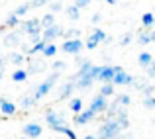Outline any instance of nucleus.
<instances>
[{
    "instance_id": "nucleus-41",
    "label": "nucleus",
    "mask_w": 155,
    "mask_h": 139,
    "mask_svg": "<svg viewBox=\"0 0 155 139\" xmlns=\"http://www.w3.org/2000/svg\"><path fill=\"white\" fill-rule=\"evenodd\" d=\"M153 90H155V88L151 86V84H149V86H145V88H143V90H141V92H143V96H145V98H151Z\"/></svg>"
},
{
    "instance_id": "nucleus-31",
    "label": "nucleus",
    "mask_w": 155,
    "mask_h": 139,
    "mask_svg": "<svg viewBox=\"0 0 155 139\" xmlns=\"http://www.w3.org/2000/svg\"><path fill=\"white\" fill-rule=\"evenodd\" d=\"M79 35H81V31L77 30V27H71V30H65L63 37H65V41H67V39H77Z\"/></svg>"
},
{
    "instance_id": "nucleus-44",
    "label": "nucleus",
    "mask_w": 155,
    "mask_h": 139,
    "mask_svg": "<svg viewBox=\"0 0 155 139\" xmlns=\"http://www.w3.org/2000/svg\"><path fill=\"white\" fill-rule=\"evenodd\" d=\"M4 65H6V57L0 55V67H4Z\"/></svg>"
},
{
    "instance_id": "nucleus-46",
    "label": "nucleus",
    "mask_w": 155,
    "mask_h": 139,
    "mask_svg": "<svg viewBox=\"0 0 155 139\" xmlns=\"http://www.w3.org/2000/svg\"><path fill=\"white\" fill-rule=\"evenodd\" d=\"M4 79V67H0V80Z\"/></svg>"
},
{
    "instance_id": "nucleus-18",
    "label": "nucleus",
    "mask_w": 155,
    "mask_h": 139,
    "mask_svg": "<svg viewBox=\"0 0 155 139\" xmlns=\"http://www.w3.org/2000/svg\"><path fill=\"white\" fill-rule=\"evenodd\" d=\"M12 80H14V82H26V80H28V71H24V69H16V71L12 73Z\"/></svg>"
},
{
    "instance_id": "nucleus-36",
    "label": "nucleus",
    "mask_w": 155,
    "mask_h": 139,
    "mask_svg": "<svg viewBox=\"0 0 155 139\" xmlns=\"http://www.w3.org/2000/svg\"><path fill=\"white\" fill-rule=\"evenodd\" d=\"M132 39H134V35H132V34H124V35L120 37V45H122V47L130 45V43H132Z\"/></svg>"
},
{
    "instance_id": "nucleus-14",
    "label": "nucleus",
    "mask_w": 155,
    "mask_h": 139,
    "mask_svg": "<svg viewBox=\"0 0 155 139\" xmlns=\"http://www.w3.org/2000/svg\"><path fill=\"white\" fill-rule=\"evenodd\" d=\"M73 92H75V84L73 82H65L63 86H61V92H59V100H69V98L73 96Z\"/></svg>"
},
{
    "instance_id": "nucleus-42",
    "label": "nucleus",
    "mask_w": 155,
    "mask_h": 139,
    "mask_svg": "<svg viewBox=\"0 0 155 139\" xmlns=\"http://www.w3.org/2000/svg\"><path fill=\"white\" fill-rule=\"evenodd\" d=\"M100 20H102V14H100V12H96V14H92V18H91V22L92 24H98Z\"/></svg>"
},
{
    "instance_id": "nucleus-50",
    "label": "nucleus",
    "mask_w": 155,
    "mask_h": 139,
    "mask_svg": "<svg viewBox=\"0 0 155 139\" xmlns=\"http://www.w3.org/2000/svg\"><path fill=\"white\" fill-rule=\"evenodd\" d=\"M4 100H6V98H0V106H2V102H4Z\"/></svg>"
},
{
    "instance_id": "nucleus-25",
    "label": "nucleus",
    "mask_w": 155,
    "mask_h": 139,
    "mask_svg": "<svg viewBox=\"0 0 155 139\" xmlns=\"http://www.w3.org/2000/svg\"><path fill=\"white\" fill-rule=\"evenodd\" d=\"M45 45H47V43H45V41H43V39H41V41L34 43V45L30 47V51H28V53H30V55H38V53H41L43 49H45Z\"/></svg>"
},
{
    "instance_id": "nucleus-23",
    "label": "nucleus",
    "mask_w": 155,
    "mask_h": 139,
    "mask_svg": "<svg viewBox=\"0 0 155 139\" xmlns=\"http://www.w3.org/2000/svg\"><path fill=\"white\" fill-rule=\"evenodd\" d=\"M65 14H67V18H69V20H73V22L81 18V10L75 6V4H73V6H69L67 10H65Z\"/></svg>"
},
{
    "instance_id": "nucleus-49",
    "label": "nucleus",
    "mask_w": 155,
    "mask_h": 139,
    "mask_svg": "<svg viewBox=\"0 0 155 139\" xmlns=\"http://www.w3.org/2000/svg\"><path fill=\"white\" fill-rule=\"evenodd\" d=\"M2 34H4V27H2V26H0V35H2Z\"/></svg>"
},
{
    "instance_id": "nucleus-2",
    "label": "nucleus",
    "mask_w": 155,
    "mask_h": 139,
    "mask_svg": "<svg viewBox=\"0 0 155 139\" xmlns=\"http://www.w3.org/2000/svg\"><path fill=\"white\" fill-rule=\"evenodd\" d=\"M57 80H59V73H51V75L47 76V79L43 80V82H39L38 86H35L34 90L30 92L31 96H34V100L38 102V100H41V98H45L47 94H49V92L53 90V86H55V82H57Z\"/></svg>"
},
{
    "instance_id": "nucleus-47",
    "label": "nucleus",
    "mask_w": 155,
    "mask_h": 139,
    "mask_svg": "<svg viewBox=\"0 0 155 139\" xmlns=\"http://www.w3.org/2000/svg\"><path fill=\"white\" fill-rule=\"evenodd\" d=\"M83 139H96V135H92V133H91V135H84Z\"/></svg>"
},
{
    "instance_id": "nucleus-52",
    "label": "nucleus",
    "mask_w": 155,
    "mask_h": 139,
    "mask_svg": "<svg viewBox=\"0 0 155 139\" xmlns=\"http://www.w3.org/2000/svg\"><path fill=\"white\" fill-rule=\"evenodd\" d=\"M20 139H28V137H20Z\"/></svg>"
},
{
    "instance_id": "nucleus-34",
    "label": "nucleus",
    "mask_w": 155,
    "mask_h": 139,
    "mask_svg": "<svg viewBox=\"0 0 155 139\" xmlns=\"http://www.w3.org/2000/svg\"><path fill=\"white\" fill-rule=\"evenodd\" d=\"M53 0H30L28 2V6L30 8H41V6H45V4H51Z\"/></svg>"
},
{
    "instance_id": "nucleus-30",
    "label": "nucleus",
    "mask_w": 155,
    "mask_h": 139,
    "mask_svg": "<svg viewBox=\"0 0 155 139\" xmlns=\"http://www.w3.org/2000/svg\"><path fill=\"white\" fill-rule=\"evenodd\" d=\"M28 10H30V6H28V2H26V4H20V6H16V10L12 12V14L18 16V18H22V16L28 14Z\"/></svg>"
},
{
    "instance_id": "nucleus-29",
    "label": "nucleus",
    "mask_w": 155,
    "mask_h": 139,
    "mask_svg": "<svg viewBox=\"0 0 155 139\" xmlns=\"http://www.w3.org/2000/svg\"><path fill=\"white\" fill-rule=\"evenodd\" d=\"M100 71H102V65H92V69L88 71V76H91V80H92V82H94V80H98Z\"/></svg>"
},
{
    "instance_id": "nucleus-26",
    "label": "nucleus",
    "mask_w": 155,
    "mask_h": 139,
    "mask_svg": "<svg viewBox=\"0 0 155 139\" xmlns=\"http://www.w3.org/2000/svg\"><path fill=\"white\" fill-rule=\"evenodd\" d=\"M114 88H116V86H114V84L112 82H110V84H102V88H100V96H104V98H108V96H114Z\"/></svg>"
},
{
    "instance_id": "nucleus-37",
    "label": "nucleus",
    "mask_w": 155,
    "mask_h": 139,
    "mask_svg": "<svg viewBox=\"0 0 155 139\" xmlns=\"http://www.w3.org/2000/svg\"><path fill=\"white\" fill-rule=\"evenodd\" d=\"M61 8H63V6H61V2H51V4H49V12H51V14L61 12Z\"/></svg>"
},
{
    "instance_id": "nucleus-3",
    "label": "nucleus",
    "mask_w": 155,
    "mask_h": 139,
    "mask_svg": "<svg viewBox=\"0 0 155 139\" xmlns=\"http://www.w3.org/2000/svg\"><path fill=\"white\" fill-rule=\"evenodd\" d=\"M45 121H47V125H49V129H53V131H55L57 128L67 125L65 114L63 112H55V110H47V112H45Z\"/></svg>"
},
{
    "instance_id": "nucleus-38",
    "label": "nucleus",
    "mask_w": 155,
    "mask_h": 139,
    "mask_svg": "<svg viewBox=\"0 0 155 139\" xmlns=\"http://www.w3.org/2000/svg\"><path fill=\"white\" fill-rule=\"evenodd\" d=\"M143 106H145V108H149V110L155 108V96H151V98H145V100H143Z\"/></svg>"
},
{
    "instance_id": "nucleus-9",
    "label": "nucleus",
    "mask_w": 155,
    "mask_h": 139,
    "mask_svg": "<svg viewBox=\"0 0 155 139\" xmlns=\"http://www.w3.org/2000/svg\"><path fill=\"white\" fill-rule=\"evenodd\" d=\"M94 118H96V116L91 112V110L84 108L81 114H75V116H73V121H75L77 125H84V124H91V121H94Z\"/></svg>"
},
{
    "instance_id": "nucleus-21",
    "label": "nucleus",
    "mask_w": 155,
    "mask_h": 139,
    "mask_svg": "<svg viewBox=\"0 0 155 139\" xmlns=\"http://www.w3.org/2000/svg\"><path fill=\"white\" fill-rule=\"evenodd\" d=\"M55 24V14H45L41 20H39V26H41V30H45V27H49V26H53Z\"/></svg>"
},
{
    "instance_id": "nucleus-15",
    "label": "nucleus",
    "mask_w": 155,
    "mask_h": 139,
    "mask_svg": "<svg viewBox=\"0 0 155 139\" xmlns=\"http://www.w3.org/2000/svg\"><path fill=\"white\" fill-rule=\"evenodd\" d=\"M137 63H140V67H143V69L151 67V63H153V55H151V53H147V51L140 53V57H137Z\"/></svg>"
},
{
    "instance_id": "nucleus-17",
    "label": "nucleus",
    "mask_w": 155,
    "mask_h": 139,
    "mask_svg": "<svg viewBox=\"0 0 155 139\" xmlns=\"http://www.w3.org/2000/svg\"><path fill=\"white\" fill-rule=\"evenodd\" d=\"M137 43H140V45H149V43H151V34H149V30H143V27H141L140 35H137Z\"/></svg>"
},
{
    "instance_id": "nucleus-54",
    "label": "nucleus",
    "mask_w": 155,
    "mask_h": 139,
    "mask_svg": "<svg viewBox=\"0 0 155 139\" xmlns=\"http://www.w3.org/2000/svg\"><path fill=\"white\" fill-rule=\"evenodd\" d=\"M59 139H61V137H59Z\"/></svg>"
},
{
    "instance_id": "nucleus-45",
    "label": "nucleus",
    "mask_w": 155,
    "mask_h": 139,
    "mask_svg": "<svg viewBox=\"0 0 155 139\" xmlns=\"http://www.w3.org/2000/svg\"><path fill=\"white\" fill-rule=\"evenodd\" d=\"M149 34H151V43H155V30H153V31H149Z\"/></svg>"
},
{
    "instance_id": "nucleus-8",
    "label": "nucleus",
    "mask_w": 155,
    "mask_h": 139,
    "mask_svg": "<svg viewBox=\"0 0 155 139\" xmlns=\"http://www.w3.org/2000/svg\"><path fill=\"white\" fill-rule=\"evenodd\" d=\"M134 79H136L134 75H130V73H126L124 69H122L120 73L114 75L112 84H114V86H126V84H134Z\"/></svg>"
},
{
    "instance_id": "nucleus-24",
    "label": "nucleus",
    "mask_w": 155,
    "mask_h": 139,
    "mask_svg": "<svg viewBox=\"0 0 155 139\" xmlns=\"http://www.w3.org/2000/svg\"><path fill=\"white\" fill-rule=\"evenodd\" d=\"M55 131H57V133H63V135L67 137V139H77V133L73 131V129L69 128V125H63V128H57Z\"/></svg>"
},
{
    "instance_id": "nucleus-39",
    "label": "nucleus",
    "mask_w": 155,
    "mask_h": 139,
    "mask_svg": "<svg viewBox=\"0 0 155 139\" xmlns=\"http://www.w3.org/2000/svg\"><path fill=\"white\" fill-rule=\"evenodd\" d=\"M88 4H91V0H75V6L79 8V10H81V8H87Z\"/></svg>"
},
{
    "instance_id": "nucleus-11",
    "label": "nucleus",
    "mask_w": 155,
    "mask_h": 139,
    "mask_svg": "<svg viewBox=\"0 0 155 139\" xmlns=\"http://www.w3.org/2000/svg\"><path fill=\"white\" fill-rule=\"evenodd\" d=\"M4 45L6 47H16V45H22V31L14 30L10 34L4 35Z\"/></svg>"
},
{
    "instance_id": "nucleus-40",
    "label": "nucleus",
    "mask_w": 155,
    "mask_h": 139,
    "mask_svg": "<svg viewBox=\"0 0 155 139\" xmlns=\"http://www.w3.org/2000/svg\"><path fill=\"white\" fill-rule=\"evenodd\" d=\"M61 69H65V63L63 61H55V63H53V73H59Z\"/></svg>"
},
{
    "instance_id": "nucleus-53",
    "label": "nucleus",
    "mask_w": 155,
    "mask_h": 139,
    "mask_svg": "<svg viewBox=\"0 0 155 139\" xmlns=\"http://www.w3.org/2000/svg\"><path fill=\"white\" fill-rule=\"evenodd\" d=\"M153 125H155V120H153Z\"/></svg>"
},
{
    "instance_id": "nucleus-35",
    "label": "nucleus",
    "mask_w": 155,
    "mask_h": 139,
    "mask_svg": "<svg viewBox=\"0 0 155 139\" xmlns=\"http://www.w3.org/2000/svg\"><path fill=\"white\" fill-rule=\"evenodd\" d=\"M98 45H100V41H98V39H94L92 35L87 39V41H84V47H87V49H91V51H92V49H96Z\"/></svg>"
},
{
    "instance_id": "nucleus-51",
    "label": "nucleus",
    "mask_w": 155,
    "mask_h": 139,
    "mask_svg": "<svg viewBox=\"0 0 155 139\" xmlns=\"http://www.w3.org/2000/svg\"><path fill=\"white\" fill-rule=\"evenodd\" d=\"M151 67H155V57H153V63H151Z\"/></svg>"
},
{
    "instance_id": "nucleus-16",
    "label": "nucleus",
    "mask_w": 155,
    "mask_h": 139,
    "mask_svg": "<svg viewBox=\"0 0 155 139\" xmlns=\"http://www.w3.org/2000/svg\"><path fill=\"white\" fill-rule=\"evenodd\" d=\"M69 110H71L73 114H81L84 110V106H83V100H81V98H71V100H69Z\"/></svg>"
},
{
    "instance_id": "nucleus-27",
    "label": "nucleus",
    "mask_w": 155,
    "mask_h": 139,
    "mask_svg": "<svg viewBox=\"0 0 155 139\" xmlns=\"http://www.w3.org/2000/svg\"><path fill=\"white\" fill-rule=\"evenodd\" d=\"M116 102L118 106H120V108H126V106H130V102H132V98H130V94H120V96L116 98Z\"/></svg>"
},
{
    "instance_id": "nucleus-4",
    "label": "nucleus",
    "mask_w": 155,
    "mask_h": 139,
    "mask_svg": "<svg viewBox=\"0 0 155 139\" xmlns=\"http://www.w3.org/2000/svg\"><path fill=\"white\" fill-rule=\"evenodd\" d=\"M108 106H110L108 98H104V96H100V94H96V96L91 100V106H88V110H91L94 116H98V114H106Z\"/></svg>"
},
{
    "instance_id": "nucleus-43",
    "label": "nucleus",
    "mask_w": 155,
    "mask_h": 139,
    "mask_svg": "<svg viewBox=\"0 0 155 139\" xmlns=\"http://www.w3.org/2000/svg\"><path fill=\"white\" fill-rule=\"evenodd\" d=\"M147 76L149 79H155V67H147Z\"/></svg>"
},
{
    "instance_id": "nucleus-32",
    "label": "nucleus",
    "mask_w": 155,
    "mask_h": 139,
    "mask_svg": "<svg viewBox=\"0 0 155 139\" xmlns=\"http://www.w3.org/2000/svg\"><path fill=\"white\" fill-rule=\"evenodd\" d=\"M10 61L16 65V67H20V65H22L24 61H26V57H24L22 53H12V55H10Z\"/></svg>"
},
{
    "instance_id": "nucleus-20",
    "label": "nucleus",
    "mask_w": 155,
    "mask_h": 139,
    "mask_svg": "<svg viewBox=\"0 0 155 139\" xmlns=\"http://www.w3.org/2000/svg\"><path fill=\"white\" fill-rule=\"evenodd\" d=\"M153 22H155L153 12H145V14L141 16V26H143V30H149V27L153 26Z\"/></svg>"
},
{
    "instance_id": "nucleus-22",
    "label": "nucleus",
    "mask_w": 155,
    "mask_h": 139,
    "mask_svg": "<svg viewBox=\"0 0 155 139\" xmlns=\"http://www.w3.org/2000/svg\"><path fill=\"white\" fill-rule=\"evenodd\" d=\"M35 104H38V102L34 100V96H31V94H28V96H24L22 100H20V106H22L24 110H30V108H34Z\"/></svg>"
},
{
    "instance_id": "nucleus-33",
    "label": "nucleus",
    "mask_w": 155,
    "mask_h": 139,
    "mask_svg": "<svg viewBox=\"0 0 155 139\" xmlns=\"http://www.w3.org/2000/svg\"><path fill=\"white\" fill-rule=\"evenodd\" d=\"M91 35H92L94 39H98L100 43H102L104 39H106V34H104V30H102V27H94V31H92Z\"/></svg>"
},
{
    "instance_id": "nucleus-12",
    "label": "nucleus",
    "mask_w": 155,
    "mask_h": 139,
    "mask_svg": "<svg viewBox=\"0 0 155 139\" xmlns=\"http://www.w3.org/2000/svg\"><path fill=\"white\" fill-rule=\"evenodd\" d=\"M28 63H30V71H28V75H35V73H41L47 69V63L43 59H28Z\"/></svg>"
},
{
    "instance_id": "nucleus-13",
    "label": "nucleus",
    "mask_w": 155,
    "mask_h": 139,
    "mask_svg": "<svg viewBox=\"0 0 155 139\" xmlns=\"http://www.w3.org/2000/svg\"><path fill=\"white\" fill-rule=\"evenodd\" d=\"M16 112H18V106H16L14 102H10V100L2 102V106H0V114H2V116H14Z\"/></svg>"
},
{
    "instance_id": "nucleus-7",
    "label": "nucleus",
    "mask_w": 155,
    "mask_h": 139,
    "mask_svg": "<svg viewBox=\"0 0 155 139\" xmlns=\"http://www.w3.org/2000/svg\"><path fill=\"white\" fill-rule=\"evenodd\" d=\"M22 131H24V137H28V139H38V137H41L43 128L38 124V121H30V124H26L22 128Z\"/></svg>"
},
{
    "instance_id": "nucleus-28",
    "label": "nucleus",
    "mask_w": 155,
    "mask_h": 139,
    "mask_svg": "<svg viewBox=\"0 0 155 139\" xmlns=\"http://www.w3.org/2000/svg\"><path fill=\"white\" fill-rule=\"evenodd\" d=\"M20 18L18 16H14V14H8V18H6V26L8 27H20Z\"/></svg>"
},
{
    "instance_id": "nucleus-1",
    "label": "nucleus",
    "mask_w": 155,
    "mask_h": 139,
    "mask_svg": "<svg viewBox=\"0 0 155 139\" xmlns=\"http://www.w3.org/2000/svg\"><path fill=\"white\" fill-rule=\"evenodd\" d=\"M124 129L120 128L118 120H104V124L98 128V133H96V139H118L122 135Z\"/></svg>"
},
{
    "instance_id": "nucleus-5",
    "label": "nucleus",
    "mask_w": 155,
    "mask_h": 139,
    "mask_svg": "<svg viewBox=\"0 0 155 139\" xmlns=\"http://www.w3.org/2000/svg\"><path fill=\"white\" fill-rule=\"evenodd\" d=\"M65 34V30L61 26H57V24H53V26L45 27V30H41V39L45 43H53L57 37H61V35Z\"/></svg>"
},
{
    "instance_id": "nucleus-10",
    "label": "nucleus",
    "mask_w": 155,
    "mask_h": 139,
    "mask_svg": "<svg viewBox=\"0 0 155 139\" xmlns=\"http://www.w3.org/2000/svg\"><path fill=\"white\" fill-rule=\"evenodd\" d=\"M114 75H116L114 65H102V71H100V75H98V80L102 84H110L112 79H114Z\"/></svg>"
},
{
    "instance_id": "nucleus-19",
    "label": "nucleus",
    "mask_w": 155,
    "mask_h": 139,
    "mask_svg": "<svg viewBox=\"0 0 155 139\" xmlns=\"http://www.w3.org/2000/svg\"><path fill=\"white\" fill-rule=\"evenodd\" d=\"M57 51H59V47L55 45V43H47L45 45V49H43V57H45V59H53V57L57 55Z\"/></svg>"
},
{
    "instance_id": "nucleus-6",
    "label": "nucleus",
    "mask_w": 155,
    "mask_h": 139,
    "mask_svg": "<svg viewBox=\"0 0 155 139\" xmlns=\"http://www.w3.org/2000/svg\"><path fill=\"white\" fill-rule=\"evenodd\" d=\"M59 49L63 53H69V55H79L81 49H84V41H81L79 37L77 39H67V41H63V45Z\"/></svg>"
},
{
    "instance_id": "nucleus-48",
    "label": "nucleus",
    "mask_w": 155,
    "mask_h": 139,
    "mask_svg": "<svg viewBox=\"0 0 155 139\" xmlns=\"http://www.w3.org/2000/svg\"><path fill=\"white\" fill-rule=\"evenodd\" d=\"M104 2H106V4H116L118 0H104Z\"/></svg>"
}]
</instances>
